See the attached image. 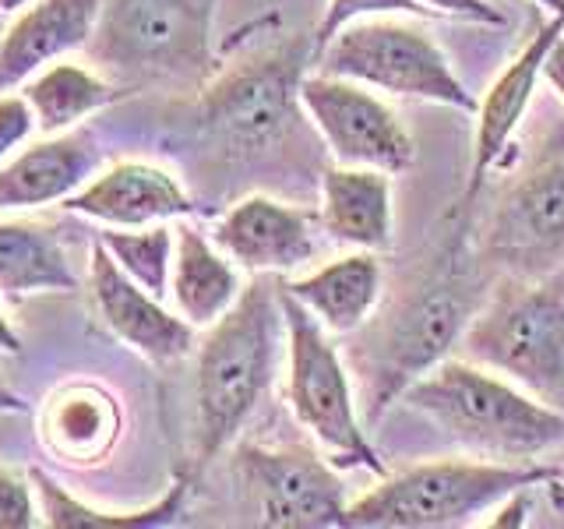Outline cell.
Here are the masks:
<instances>
[{"instance_id": "obj_26", "label": "cell", "mask_w": 564, "mask_h": 529, "mask_svg": "<svg viewBox=\"0 0 564 529\" xmlns=\"http://www.w3.org/2000/svg\"><path fill=\"white\" fill-rule=\"evenodd\" d=\"M96 240L113 255V261L141 282L155 296H170V276H173V251H176V226L155 223V226H106Z\"/></svg>"}, {"instance_id": "obj_13", "label": "cell", "mask_w": 564, "mask_h": 529, "mask_svg": "<svg viewBox=\"0 0 564 529\" xmlns=\"http://www.w3.org/2000/svg\"><path fill=\"white\" fill-rule=\"evenodd\" d=\"M216 244L254 276H290L317 251L311 212L269 194H247L216 223Z\"/></svg>"}, {"instance_id": "obj_14", "label": "cell", "mask_w": 564, "mask_h": 529, "mask_svg": "<svg viewBox=\"0 0 564 529\" xmlns=\"http://www.w3.org/2000/svg\"><path fill=\"white\" fill-rule=\"evenodd\" d=\"M64 208L93 223L123 229L187 219L198 212L187 187L170 170L141 163V159H120L99 170L75 198L64 202Z\"/></svg>"}, {"instance_id": "obj_5", "label": "cell", "mask_w": 564, "mask_h": 529, "mask_svg": "<svg viewBox=\"0 0 564 529\" xmlns=\"http://www.w3.org/2000/svg\"><path fill=\"white\" fill-rule=\"evenodd\" d=\"M466 360L564 410V279H519L476 311L463 335Z\"/></svg>"}, {"instance_id": "obj_7", "label": "cell", "mask_w": 564, "mask_h": 529, "mask_svg": "<svg viewBox=\"0 0 564 529\" xmlns=\"http://www.w3.org/2000/svg\"><path fill=\"white\" fill-rule=\"evenodd\" d=\"M317 71L360 82L367 88L410 99H427L476 114L480 102L455 75L448 57L427 32L399 18H360L317 53Z\"/></svg>"}, {"instance_id": "obj_24", "label": "cell", "mask_w": 564, "mask_h": 529, "mask_svg": "<svg viewBox=\"0 0 564 529\" xmlns=\"http://www.w3.org/2000/svg\"><path fill=\"white\" fill-rule=\"evenodd\" d=\"M22 96L29 99L43 134H64L99 114L102 106H110L120 93L99 67L57 61L43 67L40 75H32L22 85Z\"/></svg>"}, {"instance_id": "obj_11", "label": "cell", "mask_w": 564, "mask_h": 529, "mask_svg": "<svg viewBox=\"0 0 564 529\" xmlns=\"http://www.w3.org/2000/svg\"><path fill=\"white\" fill-rule=\"evenodd\" d=\"M240 473L254 490L261 522L272 529H343L346 487L322 455L290 449H243Z\"/></svg>"}, {"instance_id": "obj_30", "label": "cell", "mask_w": 564, "mask_h": 529, "mask_svg": "<svg viewBox=\"0 0 564 529\" xmlns=\"http://www.w3.org/2000/svg\"><path fill=\"white\" fill-rule=\"evenodd\" d=\"M431 14H452L463 18V22H476V25H505L508 18L490 4V0H420Z\"/></svg>"}, {"instance_id": "obj_19", "label": "cell", "mask_w": 564, "mask_h": 529, "mask_svg": "<svg viewBox=\"0 0 564 529\" xmlns=\"http://www.w3.org/2000/svg\"><path fill=\"white\" fill-rule=\"evenodd\" d=\"M123 434L120 399L99 381H67L43 399L40 441L64 466L93 469L113 455Z\"/></svg>"}, {"instance_id": "obj_2", "label": "cell", "mask_w": 564, "mask_h": 529, "mask_svg": "<svg viewBox=\"0 0 564 529\" xmlns=\"http://www.w3.org/2000/svg\"><path fill=\"white\" fill-rule=\"evenodd\" d=\"M282 328H286V317H282L275 276H254L237 304L216 325H208L198 346V378H194V402H198L194 463L198 469L234 445V438L258 410L261 396L269 392Z\"/></svg>"}, {"instance_id": "obj_17", "label": "cell", "mask_w": 564, "mask_h": 529, "mask_svg": "<svg viewBox=\"0 0 564 529\" xmlns=\"http://www.w3.org/2000/svg\"><path fill=\"white\" fill-rule=\"evenodd\" d=\"M564 35V14H551L540 25V32L522 46V53L511 61L501 78L494 82L487 99L476 110V138H473V170L466 184V198L473 202L484 191L487 176L501 163L511 134L519 131V123L529 110V99L536 93V82L543 78V64L551 46Z\"/></svg>"}, {"instance_id": "obj_20", "label": "cell", "mask_w": 564, "mask_h": 529, "mask_svg": "<svg viewBox=\"0 0 564 529\" xmlns=\"http://www.w3.org/2000/svg\"><path fill=\"white\" fill-rule=\"evenodd\" d=\"M322 229L346 247L388 251L395 234L392 173L370 166H332L322 176Z\"/></svg>"}, {"instance_id": "obj_21", "label": "cell", "mask_w": 564, "mask_h": 529, "mask_svg": "<svg viewBox=\"0 0 564 529\" xmlns=\"http://www.w3.org/2000/svg\"><path fill=\"white\" fill-rule=\"evenodd\" d=\"M243 293V279L219 244H212L198 226L176 223V251L170 296L176 314L187 317L194 328L216 325Z\"/></svg>"}, {"instance_id": "obj_36", "label": "cell", "mask_w": 564, "mask_h": 529, "mask_svg": "<svg viewBox=\"0 0 564 529\" xmlns=\"http://www.w3.org/2000/svg\"><path fill=\"white\" fill-rule=\"evenodd\" d=\"M540 8H546L551 14H564V0H536Z\"/></svg>"}, {"instance_id": "obj_22", "label": "cell", "mask_w": 564, "mask_h": 529, "mask_svg": "<svg viewBox=\"0 0 564 529\" xmlns=\"http://www.w3.org/2000/svg\"><path fill=\"white\" fill-rule=\"evenodd\" d=\"M282 287L328 332H357L381 304L384 269L378 251H357L328 261L304 279H282Z\"/></svg>"}, {"instance_id": "obj_15", "label": "cell", "mask_w": 564, "mask_h": 529, "mask_svg": "<svg viewBox=\"0 0 564 529\" xmlns=\"http://www.w3.org/2000/svg\"><path fill=\"white\" fill-rule=\"evenodd\" d=\"M102 152L88 131L43 134L0 166V212L64 205L99 173Z\"/></svg>"}, {"instance_id": "obj_3", "label": "cell", "mask_w": 564, "mask_h": 529, "mask_svg": "<svg viewBox=\"0 0 564 529\" xmlns=\"http://www.w3.org/2000/svg\"><path fill=\"white\" fill-rule=\"evenodd\" d=\"M455 445L501 463H533L564 445V410L473 360H441L399 396Z\"/></svg>"}, {"instance_id": "obj_8", "label": "cell", "mask_w": 564, "mask_h": 529, "mask_svg": "<svg viewBox=\"0 0 564 529\" xmlns=\"http://www.w3.org/2000/svg\"><path fill=\"white\" fill-rule=\"evenodd\" d=\"M279 296H282V317H286V346H290L286 396L296 420L311 431L317 445L332 452L339 466H364L378 476H388V466L381 463L378 449L370 445L360 428L346 364L325 335L328 328L296 296L286 293L282 279H279Z\"/></svg>"}, {"instance_id": "obj_27", "label": "cell", "mask_w": 564, "mask_h": 529, "mask_svg": "<svg viewBox=\"0 0 564 529\" xmlns=\"http://www.w3.org/2000/svg\"><path fill=\"white\" fill-rule=\"evenodd\" d=\"M378 14H431L420 0H328V11L322 18L314 35V57L322 53L335 35L346 25L360 22V18H378Z\"/></svg>"}, {"instance_id": "obj_35", "label": "cell", "mask_w": 564, "mask_h": 529, "mask_svg": "<svg viewBox=\"0 0 564 529\" xmlns=\"http://www.w3.org/2000/svg\"><path fill=\"white\" fill-rule=\"evenodd\" d=\"M29 4H35V0H0V14H18V11H25Z\"/></svg>"}, {"instance_id": "obj_31", "label": "cell", "mask_w": 564, "mask_h": 529, "mask_svg": "<svg viewBox=\"0 0 564 529\" xmlns=\"http://www.w3.org/2000/svg\"><path fill=\"white\" fill-rule=\"evenodd\" d=\"M543 78L551 82L554 96L564 102V35L551 46V53H546V64H543Z\"/></svg>"}, {"instance_id": "obj_16", "label": "cell", "mask_w": 564, "mask_h": 529, "mask_svg": "<svg viewBox=\"0 0 564 529\" xmlns=\"http://www.w3.org/2000/svg\"><path fill=\"white\" fill-rule=\"evenodd\" d=\"M102 0H35L0 32V93L93 43Z\"/></svg>"}, {"instance_id": "obj_6", "label": "cell", "mask_w": 564, "mask_h": 529, "mask_svg": "<svg viewBox=\"0 0 564 529\" xmlns=\"http://www.w3.org/2000/svg\"><path fill=\"white\" fill-rule=\"evenodd\" d=\"M219 0H102L88 57L113 85L194 78L212 61Z\"/></svg>"}, {"instance_id": "obj_32", "label": "cell", "mask_w": 564, "mask_h": 529, "mask_svg": "<svg viewBox=\"0 0 564 529\" xmlns=\"http://www.w3.org/2000/svg\"><path fill=\"white\" fill-rule=\"evenodd\" d=\"M22 349H25L22 332L14 328V322L4 314V307H0V353H4V357H22Z\"/></svg>"}, {"instance_id": "obj_23", "label": "cell", "mask_w": 564, "mask_h": 529, "mask_svg": "<svg viewBox=\"0 0 564 529\" xmlns=\"http://www.w3.org/2000/svg\"><path fill=\"white\" fill-rule=\"evenodd\" d=\"M78 272L64 240L32 219H0V296L29 300L43 293H75Z\"/></svg>"}, {"instance_id": "obj_9", "label": "cell", "mask_w": 564, "mask_h": 529, "mask_svg": "<svg viewBox=\"0 0 564 529\" xmlns=\"http://www.w3.org/2000/svg\"><path fill=\"white\" fill-rule=\"evenodd\" d=\"M487 255L516 279L564 276V128H557L490 219Z\"/></svg>"}, {"instance_id": "obj_28", "label": "cell", "mask_w": 564, "mask_h": 529, "mask_svg": "<svg viewBox=\"0 0 564 529\" xmlns=\"http://www.w3.org/2000/svg\"><path fill=\"white\" fill-rule=\"evenodd\" d=\"M43 526V505L32 476L0 463V529H35Z\"/></svg>"}, {"instance_id": "obj_12", "label": "cell", "mask_w": 564, "mask_h": 529, "mask_svg": "<svg viewBox=\"0 0 564 529\" xmlns=\"http://www.w3.org/2000/svg\"><path fill=\"white\" fill-rule=\"evenodd\" d=\"M88 296L110 335L145 360L173 364L194 349V325L187 317L163 307V296L134 282L99 240L88 247Z\"/></svg>"}, {"instance_id": "obj_29", "label": "cell", "mask_w": 564, "mask_h": 529, "mask_svg": "<svg viewBox=\"0 0 564 529\" xmlns=\"http://www.w3.org/2000/svg\"><path fill=\"white\" fill-rule=\"evenodd\" d=\"M35 131H40V120H35L29 99L22 93H0V166L18 149H25Z\"/></svg>"}, {"instance_id": "obj_18", "label": "cell", "mask_w": 564, "mask_h": 529, "mask_svg": "<svg viewBox=\"0 0 564 529\" xmlns=\"http://www.w3.org/2000/svg\"><path fill=\"white\" fill-rule=\"evenodd\" d=\"M293 120V67L264 61L254 71L226 78L205 99V123L226 145L254 152L290 128Z\"/></svg>"}, {"instance_id": "obj_33", "label": "cell", "mask_w": 564, "mask_h": 529, "mask_svg": "<svg viewBox=\"0 0 564 529\" xmlns=\"http://www.w3.org/2000/svg\"><path fill=\"white\" fill-rule=\"evenodd\" d=\"M525 490H529V487H525ZM525 490L511 494V498L505 501V508H501V516H498V519H490V526H522V522H525Z\"/></svg>"}, {"instance_id": "obj_4", "label": "cell", "mask_w": 564, "mask_h": 529, "mask_svg": "<svg viewBox=\"0 0 564 529\" xmlns=\"http://www.w3.org/2000/svg\"><path fill=\"white\" fill-rule=\"evenodd\" d=\"M554 481V469L536 463H473V458H441L399 476H381L346 508L343 529H455L476 516L501 508L511 494Z\"/></svg>"}, {"instance_id": "obj_25", "label": "cell", "mask_w": 564, "mask_h": 529, "mask_svg": "<svg viewBox=\"0 0 564 529\" xmlns=\"http://www.w3.org/2000/svg\"><path fill=\"white\" fill-rule=\"evenodd\" d=\"M29 476H32L35 494H40V505H43V526H50V529H155V526H173L184 516V505H187V494H191V484L181 476V481L170 484V490L163 494V498H155L145 508L106 511L96 505H85L78 494H70L57 476H50L40 466H32Z\"/></svg>"}, {"instance_id": "obj_1", "label": "cell", "mask_w": 564, "mask_h": 529, "mask_svg": "<svg viewBox=\"0 0 564 529\" xmlns=\"http://www.w3.org/2000/svg\"><path fill=\"white\" fill-rule=\"evenodd\" d=\"M480 311V282L458 240L427 264L357 346L367 420H381L405 388L448 360Z\"/></svg>"}, {"instance_id": "obj_10", "label": "cell", "mask_w": 564, "mask_h": 529, "mask_svg": "<svg viewBox=\"0 0 564 529\" xmlns=\"http://www.w3.org/2000/svg\"><path fill=\"white\" fill-rule=\"evenodd\" d=\"M296 96L339 166H370L384 173L413 166L416 145L410 131L367 85L317 71L296 85Z\"/></svg>"}, {"instance_id": "obj_34", "label": "cell", "mask_w": 564, "mask_h": 529, "mask_svg": "<svg viewBox=\"0 0 564 529\" xmlns=\"http://www.w3.org/2000/svg\"><path fill=\"white\" fill-rule=\"evenodd\" d=\"M0 413H11V417H22L29 413V402L14 392L8 381H0Z\"/></svg>"}]
</instances>
